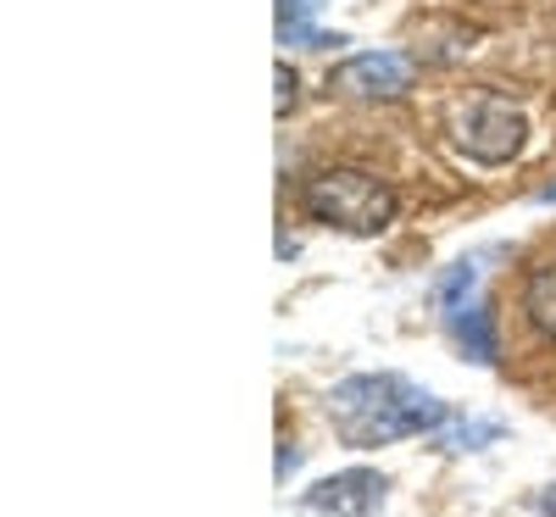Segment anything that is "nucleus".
Returning <instances> with one entry per match:
<instances>
[{
  "mask_svg": "<svg viewBox=\"0 0 556 517\" xmlns=\"http://www.w3.org/2000/svg\"><path fill=\"white\" fill-rule=\"evenodd\" d=\"M445 417L451 406L434 390L412 384L406 373H351L329 390V423L340 445L351 451H379L412 434H434Z\"/></svg>",
  "mask_w": 556,
  "mask_h": 517,
  "instance_id": "obj_1",
  "label": "nucleus"
},
{
  "mask_svg": "<svg viewBox=\"0 0 556 517\" xmlns=\"http://www.w3.org/2000/svg\"><path fill=\"white\" fill-rule=\"evenodd\" d=\"M301 206L312 223L334 228V234H351V240H379V234L395 223L401 212V196L395 184L367 173V167H323L301 184Z\"/></svg>",
  "mask_w": 556,
  "mask_h": 517,
  "instance_id": "obj_2",
  "label": "nucleus"
},
{
  "mask_svg": "<svg viewBox=\"0 0 556 517\" xmlns=\"http://www.w3.org/2000/svg\"><path fill=\"white\" fill-rule=\"evenodd\" d=\"M445 134H451V146L479 162V167H506L518 151H523V139H529V117L495 96V89H473V96H462L445 117Z\"/></svg>",
  "mask_w": 556,
  "mask_h": 517,
  "instance_id": "obj_3",
  "label": "nucleus"
},
{
  "mask_svg": "<svg viewBox=\"0 0 556 517\" xmlns=\"http://www.w3.org/2000/svg\"><path fill=\"white\" fill-rule=\"evenodd\" d=\"M417 84V62L406 51H356L329 73V89L351 101H401Z\"/></svg>",
  "mask_w": 556,
  "mask_h": 517,
  "instance_id": "obj_4",
  "label": "nucleus"
},
{
  "mask_svg": "<svg viewBox=\"0 0 556 517\" xmlns=\"http://www.w3.org/2000/svg\"><path fill=\"white\" fill-rule=\"evenodd\" d=\"M384 490H390V479L374 474V467H345V474L317 479L301 495V506H306V517H374L384 506Z\"/></svg>",
  "mask_w": 556,
  "mask_h": 517,
  "instance_id": "obj_5",
  "label": "nucleus"
},
{
  "mask_svg": "<svg viewBox=\"0 0 556 517\" xmlns=\"http://www.w3.org/2000/svg\"><path fill=\"white\" fill-rule=\"evenodd\" d=\"M323 0H278V45H301V51H329V45H351L345 34H323L312 17Z\"/></svg>",
  "mask_w": 556,
  "mask_h": 517,
  "instance_id": "obj_6",
  "label": "nucleus"
},
{
  "mask_svg": "<svg viewBox=\"0 0 556 517\" xmlns=\"http://www.w3.org/2000/svg\"><path fill=\"white\" fill-rule=\"evenodd\" d=\"M523 317H529V328L540 340L556 345V262L529 267V278H523Z\"/></svg>",
  "mask_w": 556,
  "mask_h": 517,
  "instance_id": "obj_7",
  "label": "nucleus"
},
{
  "mask_svg": "<svg viewBox=\"0 0 556 517\" xmlns=\"http://www.w3.org/2000/svg\"><path fill=\"white\" fill-rule=\"evenodd\" d=\"M429 440H434L445 456H462V451L501 445V440H506V423H495V417H445Z\"/></svg>",
  "mask_w": 556,
  "mask_h": 517,
  "instance_id": "obj_8",
  "label": "nucleus"
},
{
  "mask_svg": "<svg viewBox=\"0 0 556 517\" xmlns=\"http://www.w3.org/2000/svg\"><path fill=\"white\" fill-rule=\"evenodd\" d=\"M445 328H451V340H456L462 351H468V362H479V367H495L501 345H495V323H490L484 301H479V306H468L462 317H451Z\"/></svg>",
  "mask_w": 556,
  "mask_h": 517,
  "instance_id": "obj_9",
  "label": "nucleus"
},
{
  "mask_svg": "<svg viewBox=\"0 0 556 517\" xmlns=\"http://www.w3.org/2000/svg\"><path fill=\"white\" fill-rule=\"evenodd\" d=\"M434 301H440V317L451 323V317H462L468 306H479V262H451L445 273H440V285H434Z\"/></svg>",
  "mask_w": 556,
  "mask_h": 517,
  "instance_id": "obj_10",
  "label": "nucleus"
},
{
  "mask_svg": "<svg viewBox=\"0 0 556 517\" xmlns=\"http://www.w3.org/2000/svg\"><path fill=\"white\" fill-rule=\"evenodd\" d=\"M273 78H278V117H285V112L295 106V89H301V78H295V67H290V62H278V67H273Z\"/></svg>",
  "mask_w": 556,
  "mask_h": 517,
  "instance_id": "obj_11",
  "label": "nucleus"
},
{
  "mask_svg": "<svg viewBox=\"0 0 556 517\" xmlns=\"http://www.w3.org/2000/svg\"><path fill=\"white\" fill-rule=\"evenodd\" d=\"M295 467H301V451H295V445H278V467H273V474H278V484H285V479L295 474Z\"/></svg>",
  "mask_w": 556,
  "mask_h": 517,
  "instance_id": "obj_12",
  "label": "nucleus"
},
{
  "mask_svg": "<svg viewBox=\"0 0 556 517\" xmlns=\"http://www.w3.org/2000/svg\"><path fill=\"white\" fill-rule=\"evenodd\" d=\"M534 517H556V484H545V490L534 495Z\"/></svg>",
  "mask_w": 556,
  "mask_h": 517,
  "instance_id": "obj_13",
  "label": "nucleus"
},
{
  "mask_svg": "<svg viewBox=\"0 0 556 517\" xmlns=\"http://www.w3.org/2000/svg\"><path fill=\"white\" fill-rule=\"evenodd\" d=\"M534 201H540V206H556V184H545V190H540Z\"/></svg>",
  "mask_w": 556,
  "mask_h": 517,
  "instance_id": "obj_14",
  "label": "nucleus"
}]
</instances>
